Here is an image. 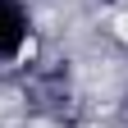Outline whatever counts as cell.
<instances>
[{
  "mask_svg": "<svg viewBox=\"0 0 128 128\" xmlns=\"http://www.w3.org/2000/svg\"><path fill=\"white\" fill-rule=\"evenodd\" d=\"M28 37V18L14 0H0V55H14Z\"/></svg>",
  "mask_w": 128,
  "mask_h": 128,
  "instance_id": "1",
  "label": "cell"
}]
</instances>
